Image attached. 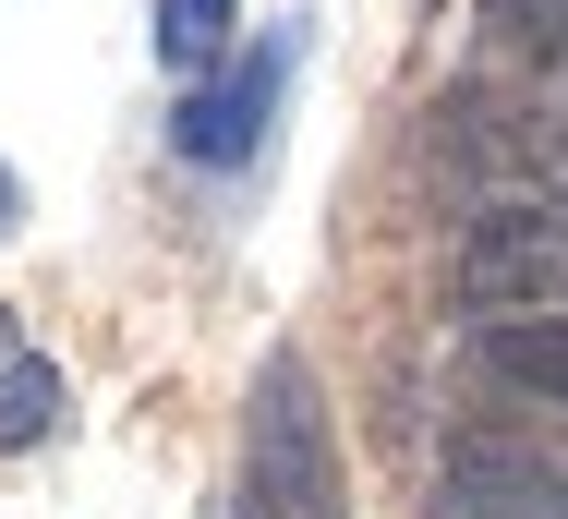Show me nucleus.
Listing matches in <instances>:
<instances>
[{"label": "nucleus", "mask_w": 568, "mask_h": 519, "mask_svg": "<svg viewBox=\"0 0 568 519\" xmlns=\"http://www.w3.org/2000/svg\"><path fill=\"white\" fill-rule=\"evenodd\" d=\"M484 24H496L520 61H545V73L568 85V0H484Z\"/></svg>", "instance_id": "8"}, {"label": "nucleus", "mask_w": 568, "mask_h": 519, "mask_svg": "<svg viewBox=\"0 0 568 519\" xmlns=\"http://www.w3.org/2000/svg\"><path fill=\"white\" fill-rule=\"evenodd\" d=\"M484 363H496L520 399H557L568 411V314L557 326H484Z\"/></svg>", "instance_id": "5"}, {"label": "nucleus", "mask_w": 568, "mask_h": 519, "mask_svg": "<svg viewBox=\"0 0 568 519\" xmlns=\"http://www.w3.org/2000/svg\"><path fill=\"white\" fill-rule=\"evenodd\" d=\"M0 350H12V314H0Z\"/></svg>", "instance_id": "10"}, {"label": "nucleus", "mask_w": 568, "mask_h": 519, "mask_svg": "<svg viewBox=\"0 0 568 519\" xmlns=\"http://www.w3.org/2000/svg\"><path fill=\"white\" fill-rule=\"evenodd\" d=\"M158 61H170L182 85H206L230 61V0H158Z\"/></svg>", "instance_id": "6"}, {"label": "nucleus", "mask_w": 568, "mask_h": 519, "mask_svg": "<svg viewBox=\"0 0 568 519\" xmlns=\"http://www.w3.org/2000/svg\"><path fill=\"white\" fill-rule=\"evenodd\" d=\"M278 85H291V37H266V49H230L219 73L182 98V157H206V170H242L254 145H266V121H278Z\"/></svg>", "instance_id": "4"}, {"label": "nucleus", "mask_w": 568, "mask_h": 519, "mask_svg": "<svg viewBox=\"0 0 568 519\" xmlns=\"http://www.w3.org/2000/svg\"><path fill=\"white\" fill-rule=\"evenodd\" d=\"M0 230H12V170H0Z\"/></svg>", "instance_id": "9"}, {"label": "nucleus", "mask_w": 568, "mask_h": 519, "mask_svg": "<svg viewBox=\"0 0 568 519\" xmlns=\"http://www.w3.org/2000/svg\"><path fill=\"white\" fill-rule=\"evenodd\" d=\"M49 423H61V375H49L37 350H12V363H0V447H37Z\"/></svg>", "instance_id": "7"}, {"label": "nucleus", "mask_w": 568, "mask_h": 519, "mask_svg": "<svg viewBox=\"0 0 568 519\" xmlns=\"http://www.w3.org/2000/svg\"><path fill=\"white\" fill-rule=\"evenodd\" d=\"M459 303L484 326H557L568 314V206H496L459 242Z\"/></svg>", "instance_id": "1"}, {"label": "nucleus", "mask_w": 568, "mask_h": 519, "mask_svg": "<svg viewBox=\"0 0 568 519\" xmlns=\"http://www.w3.org/2000/svg\"><path fill=\"white\" fill-rule=\"evenodd\" d=\"M448 519H568V423L448 435Z\"/></svg>", "instance_id": "3"}, {"label": "nucleus", "mask_w": 568, "mask_h": 519, "mask_svg": "<svg viewBox=\"0 0 568 519\" xmlns=\"http://www.w3.org/2000/svg\"><path fill=\"white\" fill-rule=\"evenodd\" d=\"M254 496H266V519H351L339 508V447H327V399H315V375L291 350L254 375Z\"/></svg>", "instance_id": "2"}]
</instances>
